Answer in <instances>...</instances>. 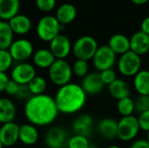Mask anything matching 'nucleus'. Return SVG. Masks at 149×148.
Listing matches in <instances>:
<instances>
[{"mask_svg": "<svg viewBox=\"0 0 149 148\" xmlns=\"http://www.w3.org/2000/svg\"><path fill=\"white\" fill-rule=\"evenodd\" d=\"M24 113L29 123L35 126H46L55 121L59 112L54 98L44 93L28 99Z\"/></svg>", "mask_w": 149, "mask_h": 148, "instance_id": "nucleus-1", "label": "nucleus"}, {"mask_svg": "<svg viewBox=\"0 0 149 148\" xmlns=\"http://www.w3.org/2000/svg\"><path fill=\"white\" fill-rule=\"evenodd\" d=\"M86 95L80 85L70 82L58 88L54 99L59 113L71 115L82 110L86 102Z\"/></svg>", "mask_w": 149, "mask_h": 148, "instance_id": "nucleus-2", "label": "nucleus"}, {"mask_svg": "<svg viewBox=\"0 0 149 148\" xmlns=\"http://www.w3.org/2000/svg\"><path fill=\"white\" fill-rule=\"evenodd\" d=\"M72 74V65L65 59H56L48 69L51 82L59 87L70 83Z\"/></svg>", "mask_w": 149, "mask_h": 148, "instance_id": "nucleus-3", "label": "nucleus"}, {"mask_svg": "<svg viewBox=\"0 0 149 148\" xmlns=\"http://www.w3.org/2000/svg\"><path fill=\"white\" fill-rule=\"evenodd\" d=\"M65 25H61L56 17L45 16L41 17L37 24V35L44 42H51L55 37L60 34Z\"/></svg>", "mask_w": 149, "mask_h": 148, "instance_id": "nucleus-4", "label": "nucleus"}, {"mask_svg": "<svg viewBox=\"0 0 149 148\" xmlns=\"http://www.w3.org/2000/svg\"><path fill=\"white\" fill-rule=\"evenodd\" d=\"M99 48L96 39L91 36H82L73 44L72 51L77 59L88 61L93 59Z\"/></svg>", "mask_w": 149, "mask_h": 148, "instance_id": "nucleus-5", "label": "nucleus"}, {"mask_svg": "<svg viewBox=\"0 0 149 148\" xmlns=\"http://www.w3.org/2000/svg\"><path fill=\"white\" fill-rule=\"evenodd\" d=\"M141 58L132 51L121 55L117 63L120 73L125 77H134L141 70Z\"/></svg>", "mask_w": 149, "mask_h": 148, "instance_id": "nucleus-6", "label": "nucleus"}, {"mask_svg": "<svg viewBox=\"0 0 149 148\" xmlns=\"http://www.w3.org/2000/svg\"><path fill=\"white\" fill-rule=\"evenodd\" d=\"M140 130L138 118L134 115L122 117L118 121L117 138L124 142L131 141L135 139Z\"/></svg>", "mask_w": 149, "mask_h": 148, "instance_id": "nucleus-7", "label": "nucleus"}, {"mask_svg": "<svg viewBox=\"0 0 149 148\" xmlns=\"http://www.w3.org/2000/svg\"><path fill=\"white\" fill-rule=\"evenodd\" d=\"M117 60V55L108 45L99 46L93 58V63L96 70L102 72L107 69H113Z\"/></svg>", "mask_w": 149, "mask_h": 148, "instance_id": "nucleus-8", "label": "nucleus"}, {"mask_svg": "<svg viewBox=\"0 0 149 148\" xmlns=\"http://www.w3.org/2000/svg\"><path fill=\"white\" fill-rule=\"evenodd\" d=\"M13 61L18 63L25 62L34 54V47L32 43L25 38L14 40L8 49Z\"/></svg>", "mask_w": 149, "mask_h": 148, "instance_id": "nucleus-9", "label": "nucleus"}, {"mask_svg": "<svg viewBox=\"0 0 149 148\" xmlns=\"http://www.w3.org/2000/svg\"><path fill=\"white\" fill-rule=\"evenodd\" d=\"M36 76L34 65L27 62H21L15 65L10 72V79L17 82L18 85H28Z\"/></svg>", "mask_w": 149, "mask_h": 148, "instance_id": "nucleus-10", "label": "nucleus"}, {"mask_svg": "<svg viewBox=\"0 0 149 148\" xmlns=\"http://www.w3.org/2000/svg\"><path fill=\"white\" fill-rule=\"evenodd\" d=\"M68 133L60 126H55L49 129L45 136V144L47 148L67 147L69 140Z\"/></svg>", "mask_w": 149, "mask_h": 148, "instance_id": "nucleus-11", "label": "nucleus"}, {"mask_svg": "<svg viewBox=\"0 0 149 148\" xmlns=\"http://www.w3.org/2000/svg\"><path fill=\"white\" fill-rule=\"evenodd\" d=\"M72 49L70 39L63 34H58L50 42L49 50L56 59H65Z\"/></svg>", "mask_w": 149, "mask_h": 148, "instance_id": "nucleus-12", "label": "nucleus"}, {"mask_svg": "<svg viewBox=\"0 0 149 148\" xmlns=\"http://www.w3.org/2000/svg\"><path fill=\"white\" fill-rule=\"evenodd\" d=\"M19 127L16 122H8L0 126V141L3 147H10L19 141Z\"/></svg>", "mask_w": 149, "mask_h": 148, "instance_id": "nucleus-13", "label": "nucleus"}, {"mask_svg": "<svg viewBox=\"0 0 149 148\" xmlns=\"http://www.w3.org/2000/svg\"><path fill=\"white\" fill-rule=\"evenodd\" d=\"M81 87L86 94L95 95L102 92L105 87L100 72H91L82 79Z\"/></svg>", "mask_w": 149, "mask_h": 148, "instance_id": "nucleus-14", "label": "nucleus"}, {"mask_svg": "<svg viewBox=\"0 0 149 148\" xmlns=\"http://www.w3.org/2000/svg\"><path fill=\"white\" fill-rule=\"evenodd\" d=\"M130 50L139 56L145 55L149 51V36L142 31H136L130 38Z\"/></svg>", "mask_w": 149, "mask_h": 148, "instance_id": "nucleus-15", "label": "nucleus"}, {"mask_svg": "<svg viewBox=\"0 0 149 148\" xmlns=\"http://www.w3.org/2000/svg\"><path fill=\"white\" fill-rule=\"evenodd\" d=\"M93 119L88 114L79 115L72 123V128L74 134L82 135L88 138L93 129Z\"/></svg>", "mask_w": 149, "mask_h": 148, "instance_id": "nucleus-16", "label": "nucleus"}, {"mask_svg": "<svg viewBox=\"0 0 149 148\" xmlns=\"http://www.w3.org/2000/svg\"><path fill=\"white\" fill-rule=\"evenodd\" d=\"M99 134L106 140H113L117 138L118 121L112 118L102 119L97 126Z\"/></svg>", "mask_w": 149, "mask_h": 148, "instance_id": "nucleus-17", "label": "nucleus"}, {"mask_svg": "<svg viewBox=\"0 0 149 148\" xmlns=\"http://www.w3.org/2000/svg\"><path fill=\"white\" fill-rule=\"evenodd\" d=\"M39 134L37 127L31 124H23L19 127V141L25 146H32L38 140Z\"/></svg>", "mask_w": 149, "mask_h": 148, "instance_id": "nucleus-18", "label": "nucleus"}, {"mask_svg": "<svg viewBox=\"0 0 149 148\" xmlns=\"http://www.w3.org/2000/svg\"><path fill=\"white\" fill-rule=\"evenodd\" d=\"M8 23L13 33L18 35L27 34L31 29V21L25 15L17 14L15 17H13L11 19H10Z\"/></svg>", "mask_w": 149, "mask_h": 148, "instance_id": "nucleus-19", "label": "nucleus"}, {"mask_svg": "<svg viewBox=\"0 0 149 148\" xmlns=\"http://www.w3.org/2000/svg\"><path fill=\"white\" fill-rule=\"evenodd\" d=\"M116 55H123L130 50V38L123 34L113 35L107 44Z\"/></svg>", "mask_w": 149, "mask_h": 148, "instance_id": "nucleus-20", "label": "nucleus"}, {"mask_svg": "<svg viewBox=\"0 0 149 148\" xmlns=\"http://www.w3.org/2000/svg\"><path fill=\"white\" fill-rule=\"evenodd\" d=\"M17 109L12 100L7 98L0 99V123L12 122L15 120Z\"/></svg>", "mask_w": 149, "mask_h": 148, "instance_id": "nucleus-21", "label": "nucleus"}, {"mask_svg": "<svg viewBox=\"0 0 149 148\" xmlns=\"http://www.w3.org/2000/svg\"><path fill=\"white\" fill-rule=\"evenodd\" d=\"M34 65L41 69H49L56 60V58L49 49H39L32 56Z\"/></svg>", "mask_w": 149, "mask_h": 148, "instance_id": "nucleus-22", "label": "nucleus"}, {"mask_svg": "<svg viewBox=\"0 0 149 148\" xmlns=\"http://www.w3.org/2000/svg\"><path fill=\"white\" fill-rule=\"evenodd\" d=\"M108 92L110 95L117 100L130 97L131 94V90L127 83L120 79H117L108 85Z\"/></svg>", "mask_w": 149, "mask_h": 148, "instance_id": "nucleus-23", "label": "nucleus"}, {"mask_svg": "<svg viewBox=\"0 0 149 148\" xmlns=\"http://www.w3.org/2000/svg\"><path fill=\"white\" fill-rule=\"evenodd\" d=\"M19 8V0H0V18L3 21H9L17 15Z\"/></svg>", "mask_w": 149, "mask_h": 148, "instance_id": "nucleus-24", "label": "nucleus"}, {"mask_svg": "<svg viewBox=\"0 0 149 148\" xmlns=\"http://www.w3.org/2000/svg\"><path fill=\"white\" fill-rule=\"evenodd\" d=\"M77 16V10L72 3H63L56 12V18L61 25H65L72 22Z\"/></svg>", "mask_w": 149, "mask_h": 148, "instance_id": "nucleus-25", "label": "nucleus"}, {"mask_svg": "<svg viewBox=\"0 0 149 148\" xmlns=\"http://www.w3.org/2000/svg\"><path fill=\"white\" fill-rule=\"evenodd\" d=\"M134 86L139 95H149L148 70H141L134 77Z\"/></svg>", "mask_w": 149, "mask_h": 148, "instance_id": "nucleus-26", "label": "nucleus"}, {"mask_svg": "<svg viewBox=\"0 0 149 148\" xmlns=\"http://www.w3.org/2000/svg\"><path fill=\"white\" fill-rule=\"evenodd\" d=\"M13 31L7 21L0 20V50H8L12 44Z\"/></svg>", "mask_w": 149, "mask_h": 148, "instance_id": "nucleus-27", "label": "nucleus"}, {"mask_svg": "<svg viewBox=\"0 0 149 148\" xmlns=\"http://www.w3.org/2000/svg\"><path fill=\"white\" fill-rule=\"evenodd\" d=\"M32 96L44 94L47 89V82L41 76H36L27 85Z\"/></svg>", "mask_w": 149, "mask_h": 148, "instance_id": "nucleus-28", "label": "nucleus"}, {"mask_svg": "<svg viewBox=\"0 0 149 148\" xmlns=\"http://www.w3.org/2000/svg\"><path fill=\"white\" fill-rule=\"evenodd\" d=\"M117 111L122 117L131 116L135 112L134 100L130 97L118 100L117 103Z\"/></svg>", "mask_w": 149, "mask_h": 148, "instance_id": "nucleus-29", "label": "nucleus"}, {"mask_svg": "<svg viewBox=\"0 0 149 148\" xmlns=\"http://www.w3.org/2000/svg\"><path fill=\"white\" fill-rule=\"evenodd\" d=\"M72 68V73L75 76L83 79L88 74V71H89L88 61L82 60V59H76Z\"/></svg>", "mask_w": 149, "mask_h": 148, "instance_id": "nucleus-30", "label": "nucleus"}, {"mask_svg": "<svg viewBox=\"0 0 149 148\" xmlns=\"http://www.w3.org/2000/svg\"><path fill=\"white\" fill-rule=\"evenodd\" d=\"M89 146L88 138L78 134H73L70 137L67 143V148H88Z\"/></svg>", "mask_w": 149, "mask_h": 148, "instance_id": "nucleus-31", "label": "nucleus"}, {"mask_svg": "<svg viewBox=\"0 0 149 148\" xmlns=\"http://www.w3.org/2000/svg\"><path fill=\"white\" fill-rule=\"evenodd\" d=\"M13 59L8 50H0V72H6L12 66Z\"/></svg>", "mask_w": 149, "mask_h": 148, "instance_id": "nucleus-32", "label": "nucleus"}, {"mask_svg": "<svg viewBox=\"0 0 149 148\" xmlns=\"http://www.w3.org/2000/svg\"><path fill=\"white\" fill-rule=\"evenodd\" d=\"M135 111L142 113L149 111V95H139L134 101Z\"/></svg>", "mask_w": 149, "mask_h": 148, "instance_id": "nucleus-33", "label": "nucleus"}, {"mask_svg": "<svg viewBox=\"0 0 149 148\" xmlns=\"http://www.w3.org/2000/svg\"><path fill=\"white\" fill-rule=\"evenodd\" d=\"M100 75L105 85H109L114 80L117 79V74L113 69H107V70L100 72Z\"/></svg>", "mask_w": 149, "mask_h": 148, "instance_id": "nucleus-34", "label": "nucleus"}, {"mask_svg": "<svg viewBox=\"0 0 149 148\" xmlns=\"http://www.w3.org/2000/svg\"><path fill=\"white\" fill-rule=\"evenodd\" d=\"M36 4L41 11L48 12L55 7L56 0H36Z\"/></svg>", "mask_w": 149, "mask_h": 148, "instance_id": "nucleus-35", "label": "nucleus"}, {"mask_svg": "<svg viewBox=\"0 0 149 148\" xmlns=\"http://www.w3.org/2000/svg\"><path fill=\"white\" fill-rule=\"evenodd\" d=\"M138 122L141 130L144 132H149V111L142 113L138 117Z\"/></svg>", "mask_w": 149, "mask_h": 148, "instance_id": "nucleus-36", "label": "nucleus"}, {"mask_svg": "<svg viewBox=\"0 0 149 148\" xmlns=\"http://www.w3.org/2000/svg\"><path fill=\"white\" fill-rule=\"evenodd\" d=\"M20 85H18L17 82L13 81L12 79H10L6 87H5V92L10 96H16L18 92Z\"/></svg>", "mask_w": 149, "mask_h": 148, "instance_id": "nucleus-37", "label": "nucleus"}, {"mask_svg": "<svg viewBox=\"0 0 149 148\" xmlns=\"http://www.w3.org/2000/svg\"><path fill=\"white\" fill-rule=\"evenodd\" d=\"M32 95L31 94L30 92V90L28 88V85H20V87H19V90H18V92L17 94L16 95V97L17 99H28L31 97Z\"/></svg>", "mask_w": 149, "mask_h": 148, "instance_id": "nucleus-38", "label": "nucleus"}, {"mask_svg": "<svg viewBox=\"0 0 149 148\" xmlns=\"http://www.w3.org/2000/svg\"><path fill=\"white\" fill-rule=\"evenodd\" d=\"M130 148H149V141L145 139H139L134 140Z\"/></svg>", "mask_w": 149, "mask_h": 148, "instance_id": "nucleus-39", "label": "nucleus"}, {"mask_svg": "<svg viewBox=\"0 0 149 148\" xmlns=\"http://www.w3.org/2000/svg\"><path fill=\"white\" fill-rule=\"evenodd\" d=\"M10 79L6 72H0V93L5 91V87Z\"/></svg>", "mask_w": 149, "mask_h": 148, "instance_id": "nucleus-40", "label": "nucleus"}, {"mask_svg": "<svg viewBox=\"0 0 149 148\" xmlns=\"http://www.w3.org/2000/svg\"><path fill=\"white\" fill-rule=\"evenodd\" d=\"M141 31L145 32L149 36V16L145 17L141 24Z\"/></svg>", "mask_w": 149, "mask_h": 148, "instance_id": "nucleus-41", "label": "nucleus"}, {"mask_svg": "<svg viewBox=\"0 0 149 148\" xmlns=\"http://www.w3.org/2000/svg\"><path fill=\"white\" fill-rule=\"evenodd\" d=\"M134 3L137 4V5H143L146 3H148V0H131Z\"/></svg>", "mask_w": 149, "mask_h": 148, "instance_id": "nucleus-42", "label": "nucleus"}, {"mask_svg": "<svg viewBox=\"0 0 149 148\" xmlns=\"http://www.w3.org/2000/svg\"><path fill=\"white\" fill-rule=\"evenodd\" d=\"M106 148H120L119 146H117V145H111V146H108V147H107Z\"/></svg>", "mask_w": 149, "mask_h": 148, "instance_id": "nucleus-43", "label": "nucleus"}, {"mask_svg": "<svg viewBox=\"0 0 149 148\" xmlns=\"http://www.w3.org/2000/svg\"><path fill=\"white\" fill-rule=\"evenodd\" d=\"M88 148H99V147H98V146H96V145H94V144H90V146H89V147Z\"/></svg>", "mask_w": 149, "mask_h": 148, "instance_id": "nucleus-44", "label": "nucleus"}, {"mask_svg": "<svg viewBox=\"0 0 149 148\" xmlns=\"http://www.w3.org/2000/svg\"><path fill=\"white\" fill-rule=\"evenodd\" d=\"M0 148H3V144H2L1 141H0Z\"/></svg>", "mask_w": 149, "mask_h": 148, "instance_id": "nucleus-45", "label": "nucleus"}, {"mask_svg": "<svg viewBox=\"0 0 149 148\" xmlns=\"http://www.w3.org/2000/svg\"><path fill=\"white\" fill-rule=\"evenodd\" d=\"M147 140L149 141V132L148 133V136H147Z\"/></svg>", "mask_w": 149, "mask_h": 148, "instance_id": "nucleus-46", "label": "nucleus"}, {"mask_svg": "<svg viewBox=\"0 0 149 148\" xmlns=\"http://www.w3.org/2000/svg\"><path fill=\"white\" fill-rule=\"evenodd\" d=\"M148 53H149V51H148Z\"/></svg>", "mask_w": 149, "mask_h": 148, "instance_id": "nucleus-47", "label": "nucleus"}]
</instances>
